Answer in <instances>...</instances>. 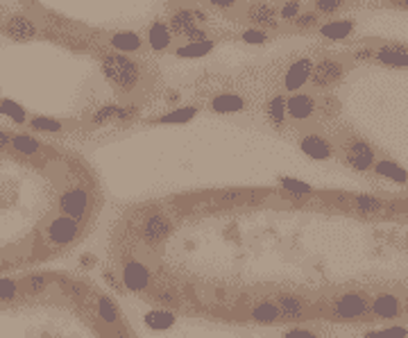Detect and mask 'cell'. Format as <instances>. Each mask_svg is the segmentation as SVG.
<instances>
[{
	"mask_svg": "<svg viewBox=\"0 0 408 338\" xmlns=\"http://www.w3.org/2000/svg\"><path fill=\"white\" fill-rule=\"evenodd\" d=\"M102 78L118 96H132L141 89L145 80L143 64L132 55H122L116 51H104L98 55Z\"/></svg>",
	"mask_w": 408,
	"mask_h": 338,
	"instance_id": "1",
	"label": "cell"
},
{
	"mask_svg": "<svg viewBox=\"0 0 408 338\" xmlns=\"http://www.w3.org/2000/svg\"><path fill=\"white\" fill-rule=\"evenodd\" d=\"M168 28L173 30L175 39L182 44H193V41L211 39L209 32V14L200 7H177L168 16Z\"/></svg>",
	"mask_w": 408,
	"mask_h": 338,
	"instance_id": "2",
	"label": "cell"
},
{
	"mask_svg": "<svg viewBox=\"0 0 408 338\" xmlns=\"http://www.w3.org/2000/svg\"><path fill=\"white\" fill-rule=\"evenodd\" d=\"M41 232H44L46 250H64V247H71L73 243L80 241L82 222L64 216V213H57V216L48 218L44 222Z\"/></svg>",
	"mask_w": 408,
	"mask_h": 338,
	"instance_id": "3",
	"label": "cell"
},
{
	"mask_svg": "<svg viewBox=\"0 0 408 338\" xmlns=\"http://www.w3.org/2000/svg\"><path fill=\"white\" fill-rule=\"evenodd\" d=\"M93 207V197L84 186H66L57 195V211L77 222H84Z\"/></svg>",
	"mask_w": 408,
	"mask_h": 338,
	"instance_id": "4",
	"label": "cell"
},
{
	"mask_svg": "<svg viewBox=\"0 0 408 338\" xmlns=\"http://www.w3.org/2000/svg\"><path fill=\"white\" fill-rule=\"evenodd\" d=\"M173 234V220L163 211H148L138 220V241L148 247H159Z\"/></svg>",
	"mask_w": 408,
	"mask_h": 338,
	"instance_id": "5",
	"label": "cell"
},
{
	"mask_svg": "<svg viewBox=\"0 0 408 338\" xmlns=\"http://www.w3.org/2000/svg\"><path fill=\"white\" fill-rule=\"evenodd\" d=\"M55 288L59 291L62 298H66L73 307H77L80 311L91 313L93 304H95V291L91 286H86L84 282H77V279H71L66 275H57L55 277Z\"/></svg>",
	"mask_w": 408,
	"mask_h": 338,
	"instance_id": "6",
	"label": "cell"
},
{
	"mask_svg": "<svg viewBox=\"0 0 408 338\" xmlns=\"http://www.w3.org/2000/svg\"><path fill=\"white\" fill-rule=\"evenodd\" d=\"M342 159H345V166L358 172H367L372 170L374 161H377V152L374 148L361 136H349L345 143H342Z\"/></svg>",
	"mask_w": 408,
	"mask_h": 338,
	"instance_id": "7",
	"label": "cell"
},
{
	"mask_svg": "<svg viewBox=\"0 0 408 338\" xmlns=\"http://www.w3.org/2000/svg\"><path fill=\"white\" fill-rule=\"evenodd\" d=\"M241 21H245L248 26H254V28L266 30V32H277V30L281 28L277 5L266 3V0H254V3L245 5Z\"/></svg>",
	"mask_w": 408,
	"mask_h": 338,
	"instance_id": "8",
	"label": "cell"
},
{
	"mask_svg": "<svg viewBox=\"0 0 408 338\" xmlns=\"http://www.w3.org/2000/svg\"><path fill=\"white\" fill-rule=\"evenodd\" d=\"M347 73V66L345 62L336 60V57H322V60L313 62V73H311V80H308V84L317 91H324V89H329L333 84H338V82L345 78Z\"/></svg>",
	"mask_w": 408,
	"mask_h": 338,
	"instance_id": "9",
	"label": "cell"
},
{
	"mask_svg": "<svg viewBox=\"0 0 408 338\" xmlns=\"http://www.w3.org/2000/svg\"><path fill=\"white\" fill-rule=\"evenodd\" d=\"M120 284L132 293H143L148 291L152 284V270L148 268V263H143L141 259L129 257L122 261L120 270Z\"/></svg>",
	"mask_w": 408,
	"mask_h": 338,
	"instance_id": "10",
	"label": "cell"
},
{
	"mask_svg": "<svg viewBox=\"0 0 408 338\" xmlns=\"http://www.w3.org/2000/svg\"><path fill=\"white\" fill-rule=\"evenodd\" d=\"M0 32L14 44H28V41L39 37V26L35 19H30L26 14H7Z\"/></svg>",
	"mask_w": 408,
	"mask_h": 338,
	"instance_id": "11",
	"label": "cell"
},
{
	"mask_svg": "<svg viewBox=\"0 0 408 338\" xmlns=\"http://www.w3.org/2000/svg\"><path fill=\"white\" fill-rule=\"evenodd\" d=\"M311 73H313V57H308V55L297 57V60L290 62L288 69H286L281 78V89L286 94L302 91V89L308 84V80H311Z\"/></svg>",
	"mask_w": 408,
	"mask_h": 338,
	"instance_id": "12",
	"label": "cell"
},
{
	"mask_svg": "<svg viewBox=\"0 0 408 338\" xmlns=\"http://www.w3.org/2000/svg\"><path fill=\"white\" fill-rule=\"evenodd\" d=\"M370 311V302L363 293H342L331 302V316L338 320H356Z\"/></svg>",
	"mask_w": 408,
	"mask_h": 338,
	"instance_id": "13",
	"label": "cell"
},
{
	"mask_svg": "<svg viewBox=\"0 0 408 338\" xmlns=\"http://www.w3.org/2000/svg\"><path fill=\"white\" fill-rule=\"evenodd\" d=\"M143 41H145V48H148L152 55H163V53L173 51L175 35H173V30L168 28L166 19H154L148 26V30H145Z\"/></svg>",
	"mask_w": 408,
	"mask_h": 338,
	"instance_id": "14",
	"label": "cell"
},
{
	"mask_svg": "<svg viewBox=\"0 0 408 338\" xmlns=\"http://www.w3.org/2000/svg\"><path fill=\"white\" fill-rule=\"evenodd\" d=\"M286 112H288V121L293 123H306L315 116L317 100L306 91H295L286 96Z\"/></svg>",
	"mask_w": 408,
	"mask_h": 338,
	"instance_id": "15",
	"label": "cell"
},
{
	"mask_svg": "<svg viewBox=\"0 0 408 338\" xmlns=\"http://www.w3.org/2000/svg\"><path fill=\"white\" fill-rule=\"evenodd\" d=\"M207 109L211 114H218V116H236V114L248 112V100L236 91H223L209 98Z\"/></svg>",
	"mask_w": 408,
	"mask_h": 338,
	"instance_id": "16",
	"label": "cell"
},
{
	"mask_svg": "<svg viewBox=\"0 0 408 338\" xmlns=\"http://www.w3.org/2000/svg\"><path fill=\"white\" fill-rule=\"evenodd\" d=\"M299 150L304 157L313 161H326L333 157V143L329 141L326 136L317 134V132H308V134H302L299 136Z\"/></svg>",
	"mask_w": 408,
	"mask_h": 338,
	"instance_id": "17",
	"label": "cell"
},
{
	"mask_svg": "<svg viewBox=\"0 0 408 338\" xmlns=\"http://www.w3.org/2000/svg\"><path fill=\"white\" fill-rule=\"evenodd\" d=\"M275 302L279 307V320H284V323H299L308 316V302L299 295L279 293Z\"/></svg>",
	"mask_w": 408,
	"mask_h": 338,
	"instance_id": "18",
	"label": "cell"
},
{
	"mask_svg": "<svg viewBox=\"0 0 408 338\" xmlns=\"http://www.w3.org/2000/svg\"><path fill=\"white\" fill-rule=\"evenodd\" d=\"M109 51H116L122 55H138L145 48L143 35L136 30H116L107 37Z\"/></svg>",
	"mask_w": 408,
	"mask_h": 338,
	"instance_id": "19",
	"label": "cell"
},
{
	"mask_svg": "<svg viewBox=\"0 0 408 338\" xmlns=\"http://www.w3.org/2000/svg\"><path fill=\"white\" fill-rule=\"evenodd\" d=\"M148 295L161 309H179L184 304L182 291L173 282H152L148 288Z\"/></svg>",
	"mask_w": 408,
	"mask_h": 338,
	"instance_id": "20",
	"label": "cell"
},
{
	"mask_svg": "<svg viewBox=\"0 0 408 338\" xmlns=\"http://www.w3.org/2000/svg\"><path fill=\"white\" fill-rule=\"evenodd\" d=\"M200 112H202L200 105H177V107H170L166 114H159V116L148 118L145 123H148V125H186V123H191Z\"/></svg>",
	"mask_w": 408,
	"mask_h": 338,
	"instance_id": "21",
	"label": "cell"
},
{
	"mask_svg": "<svg viewBox=\"0 0 408 338\" xmlns=\"http://www.w3.org/2000/svg\"><path fill=\"white\" fill-rule=\"evenodd\" d=\"M374 62L388 69H408V48L402 44H383L374 48Z\"/></svg>",
	"mask_w": 408,
	"mask_h": 338,
	"instance_id": "22",
	"label": "cell"
},
{
	"mask_svg": "<svg viewBox=\"0 0 408 338\" xmlns=\"http://www.w3.org/2000/svg\"><path fill=\"white\" fill-rule=\"evenodd\" d=\"M263 114H266V121L268 125L272 130L281 132L286 125H288V112H286V94L277 91L266 100L263 105Z\"/></svg>",
	"mask_w": 408,
	"mask_h": 338,
	"instance_id": "23",
	"label": "cell"
},
{
	"mask_svg": "<svg viewBox=\"0 0 408 338\" xmlns=\"http://www.w3.org/2000/svg\"><path fill=\"white\" fill-rule=\"evenodd\" d=\"M370 311L377 318H381V320H397L404 313V304H402V300L397 298V295L381 293V295H377V298L372 300Z\"/></svg>",
	"mask_w": 408,
	"mask_h": 338,
	"instance_id": "24",
	"label": "cell"
},
{
	"mask_svg": "<svg viewBox=\"0 0 408 338\" xmlns=\"http://www.w3.org/2000/svg\"><path fill=\"white\" fill-rule=\"evenodd\" d=\"M12 150L26 157V159H37L39 154H44L46 148L32 132H16V134H12Z\"/></svg>",
	"mask_w": 408,
	"mask_h": 338,
	"instance_id": "25",
	"label": "cell"
},
{
	"mask_svg": "<svg viewBox=\"0 0 408 338\" xmlns=\"http://www.w3.org/2000/svg\"><path fill=\"white\" fill-rule=\"evenodd\" d=\"M354 21L352 19H333V21H326L322 26H317V35L326 41H345L354 35Z\"/></svg>",
	"mask_w": 408,
	"mask_h": 338,
	"instance_id": "26",
	"label": "cell"
},
{
	"mask_svg": "<svg viewBox=\"0 0 408 338\" xmlns=\"http://www.w3.org/2000/svg\"><path fill=\"white\" fill-rule=\"evenodd\" d=\"M218 39H204V41H193V44H179L173 48V55L179 60H202L216 51Z\"/></svg>",
	"mask_w": 408,
	"mask_h": 338,
	"instance_id": "27",
	"label": "cell"
},
{
	"mask_svg": "<svg viewBox=\"0 0 408 338\" xmlns=\"http://www.w3.org/2000/svg\"><path fill=\"white\" fill-rule=\"evenodd\" d=\"M372 170H374V175H377V177L390 179V182H395L399 186L408 184V172L393 159H377V161H374Z\"/></svg>",
	"mask_w": 408,
	"mask_h": 338,
	"instance_id": "28",
	"label": "cell"
},
{
	"mask_svg": "<svg viewBox=\"0 0 408 338\" xmlns=\"http://www.w3.org/2000/svg\"><path fill=\"white\" fill-rule=\"evenodd\" d=\"M28 127L32 130V134H62V132H66V123L55 116L37 114V116L28 118Z\"/></svg>",
	"mask_w": 408,
	"mask_h": 338,
	"instance_id": "29",
	"label": "cell"
},
{
	"mask_svg": "<svg viewBox=\"0 0 408 338\" xmlns=\"http://www.w3.org/2000/svg\"><path fill=\"white\" fill-rule=\"evenodd\" d=\"M250 318L259 325H272L279 320V307L275 300H261L250 309Z\"/></svg>",
	"mask_w": 408,
	"mask_h": 338,
	"instance_id": "30",
	"label": "cell"
},
{
	"mask_svg": "<svg viewBox=\"0 0 408 338\" xmlns=\"http://www.w3.org/2000/svg\"><path fill=\"white\" fill-rule=\"evenodd\" d=\"M0 116L12 121L14 125H28L30 114L21 103L12 100V98H0Z\"/></svg>",
	"mask_w": 408,
	"mask_h": 338,
	"instance_id": "31",
	"label": "cell"
},
{
	"mask_svg": "<svg viewBox=\"0 0 408 338\" xmlns=\"http://www.w3.org/2000/svg\"><path fill=\"white\" fill-rule=\"evenodd\" d=\"M352 204H354V209L361 213V216H377V213H381L383 209H386V204H383L381 197L370 195V193L354 195Z\"/></svg>",
	"mask_w": 408,
	"mask_h": 338,
	"instance_id": "32",
	"label": "cell"
},
{
	"mask_svg": "<svg viewBox=\"0 0 408 338\" xmlns=\"http://www.w3.org/2000/svg\"><path fill=\"white\" fill-rule=\"evenodd\" d=\"M116 114H118V103L98 105L91 112V116H89V123H91L93 127H107V125H113V123H116Z\"/></svg>",
	"mask_w": 408,
	"mask_h": 338,
	"instance_id": "33",
	"label": "cell"
},
{
	"mask_svg": "<svg viewBox=\"0 0 408 338\" xmlns=\"http://www.w3.org/2000/svg\"><path fill=\"white\" fill-rule=\"evenodd\" d=\"M173 323H175V313L161 307L152 309L148 316H145V325L152 329H168V327H173Z\"/></svg>",
	"mask_w": 408,
	"mask_h": 338,
	"instance_id": "34",
	"label": "cell"
},
{
	"mask_svg": "<svg viewBox=\"0 0 408 338\" xmlns=\"http://www.w3.org/2000/svg\"><path fill=\"white\" fill-rule=\"evenodd\" d=\"M279 186L284 188L286 193L295 195V197H304V195H311L313 193V186L302 182L297 177H288V175H281L279 177Z\"/></svg>",
	"mask_w": 408,
	"mask_h": 338,
	"instance_id": "35",
	"label": "cell"
},
{
	"mask_svg": "<svg viewBox=\"0 0 408 338\" xmlns=\"http://www.w3.org/2000/svg\"><path fill=\"white\" fill-rule=\"evenodd\" d=\"M239 39L248 46H263V44H268V39H270V32L254 28V26H248L239 32Z\"/></svg>",
	"mask_w": 408,
	"mask_h": 338,
	"instance_id": "36",
	"label": "cell"
},
{
	"mask_svg": "<svg viewBox=\"0 0 408 338\" xmlns=\"http://www.w3.org/2000/svg\"><path fill=\"white\" fill-rule=\"evenodd\" d=\"M95 309H98V316H100L107 325L118 323V309L109 298H95Z\"/></svg>",
	"mask_w": 408,
	"mask_h": 338,
	"instance_id": "37",
	"label": "cell"
},
{
	"mask_svg": "<svg viewBox=\"0 0 408 338\" xmlns=\"http://www.w3.org/2000/svg\"><path fill=\"white\" fill-rule=\"evenodd\" d=\"M293 28H295L297 32H308L320 26V14H317L315 10H308V12H299L297 19L290 23Z\"/></svg>",
	"mask_w": 408,
	"mask_h": 338,
	"instance_id": "38",
	"label": "cell"
},
{
	"mask_svg": "<svg viewBox=\"0 0 408 338\" xmlns=\"http://www.w3.org/2000/svg\"><path fill=\"white\" fill-rule=\"evenodd\" d=\"M138 112H141V107L136 103H118V114L113 125H129L138 118Z\"/></svg>",
	"mask_w": 408,
	"mask_h": 338,
	"instance_id": "39",
	"label": "cell"
},
{
	"mask_svg": "<svg viewBox=\"0 0 408 338\" xmlns=\"http://www.w3.org/2000/svg\"><path fill=\"white\" fill-rule=\"evenodd\" d=\"M277 12H279L281 23H293L297 19V14L302 12V0H284V3L277 7Z\"/></svg>",
	"mask_w": 408,
	"mask_h": 338,
	"instance_id": "40",
	"label": "cell"
},
{
	"mask_svg": "<svg viewBox=\"0 0 408 338\" xmlns=\"http://www.w3.org/2000/svg\"><path fill=\"white\" fill-rule=\"evenodd\" d=\"M347 0H313L315 5V12L320 16H333L338 14L342 7H345Z\"/></svg>",
	"mask_w": 408,
	"mask_h": 338,
	"instance_id": "41",
	"label": "cell"
},
{
	"mask_svg": "<svg viewBox=\"0 0 408 338\" xmlns=\"http://www.w3.org/2000/svg\"><path fill=\"white\" fill-rule=\"evenodd\" d=\"M408 332L404 327H388V329H374V332H367L365 338H406Z\"/></svg>",
	"mask_w": 408,
	"mask_h": 338,
	"instance_id": "42",
	"label": "cell"
},
{
	"mask_svg": "<svg viewBox=\"0 0 408 338\" xmlns=\"http://www.w3.org/2000/svg\"><path fill=\"white\" fill-rule=\"evenodd\" d=\"M209 7H214L216 12H223V14H232L241 7V0H207Z\"/></svg>",
	"mask_w": 408,
	"mask_h": 338,
	"instance_id": "43",
	"label": "cell"
},
{
	"mask_svg": "<svg viewBox=\"0 0 408 338\" xmlns=\"http://www.w3.org/2000/svg\"><path fill=\"white\" fill-rule=\"evenodd\" d=\"M281 338H317V334H313L311 329H304V327H293L288 332H284Z\"/></svg>",
	"mask_w": 408,
	"mask_h": 338,
	"instance_id": "44",
	"label": "cell"
},
{
	"mask_svg": "<svg viewBox=\"0 0 408 338\" xmlns=\"http://www.w3.org/2000/svg\"><path fill=\"white\" fill-rule=\"evenodd\" d=\"M352 60L354 62H370V60H374V48H370V46L356 48L354 55H352Z\"/></svg>",
	"mask_w": 408,
	"mask_h": 338,
	"instance_id": "45",
	"label": "cell"
},
{
	"mask_svg": "<svg viewBox=\"0 0 408 338\" xmlns=\"http://www.w3.org/2000/svg\"><path fill=\"white\" fill-rule=\"evenodd\" d=\"M243 195H245V193H243V191H239V188H234V191H223V193H220V202H225V204L239 202Z\"/></svg>",
	"mask_w": 408,
	"mask_h": 338,
	"instance_id": "46",
	"label": "cell"
},
{
	"mask_svg": "<svg viewBox=\"0 0 408 338\" xmlns=\"http://www.w3.org/2000/svg\"><path fill=\"white\" fill-rule=\"evenodd\" d=\"M10 150H12V134L5 130H0V154H5Z\"/></svg>",
	"mask_w": 408,
	"mask_h": 338,
	"instance_id": "47",
	"label": "cell"
},
{
	"mask_svg": "<svg viewBox=\"0 0 408 338\" xmlns=\"http://www.w3.org/2000/svg\"><path fill=\"white\" fill-rule=\"evenodd\" d=\"M166 103H168L170 107H177L179 103H182V96H179V91H168V94H166Z\"/></svg>",
	"mask_w": 408,
	"mask_h": 338,
	"instance_id": "48",
	"label": "cell"
},
{
	"mask_svg": "<svg viewBox=\"0 0 408 338\" xmlns=\"http://www.w3.org/2000/svg\"><path fill=\"white\" fill-rule=\"evenodd\" d=\"M80 266L82 268H93L95 266V257H93V254H84V257L80 259Z\"/></svg>",
	"mask_w": 408,
	"mask_h": 338,
	"instance_id": "49",
	"label": "cell"
},
{
	"mask_svg": "<svg viewBox=\"0 0 408 338\" xmlns=\"http://www.w3.org/2000/svg\"><path fill=\"white\" fill-rule=\"evenodd\" d=\"M104 279H107V282L113 286V288H120L122 284H118V279L116 277H113V273H111V270H107V273H104Z\"/></svg>",
	"mask_w": 408,
	"mask_h": 338,
	"instance_id": "50",
	"label": "cell"
},
{
	"mask_svg": "<svg viewBox=\"0 0 408 338\" xmlns=\"http://www.w3.org/2000/svg\"><path fill=\"white\" fill-rule=\"evenodd\" d=\"M116 338H129L127 329L125 327H116Z\"/></svg>",
	"mask_w": 408,
	"mask_h": 338,
	"instance_id": "51",
	"label": "cell"
},
{
	"mask_svg": "<svg viewBox=\"0 0 408 338\" xmlns=\"http://www.w3.org/2000/svg\"><path fill=\"white\" fill-rule=\"evenodd\" d=\"M395 5H399V7H408V0H393Z\"/></svg>",
	"mask_w": 408,
	"mask_h": 338,
	"instance_id": "52",
	"label": "cell"
}]
</instances>
